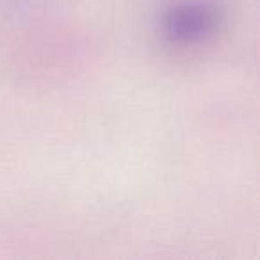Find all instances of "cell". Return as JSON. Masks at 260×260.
Returning <instances> with one entry per match:
<instances>
[{"label": "cell", "mask_w": 260, "mask_h": 260, "mask_svg": "<svg viewBox=\"0 0 260 260\" xmlns=\"http://www.w3.org/2000/svg\"><path fill=\"white\" fill-rule=\"evenodd\" d=\"M219 11L205 0H184L171 6L162 20L168 41L178 47H194L207 41L217 29Z\"/></svg>", "instance_id": "1"}]
</instances>
